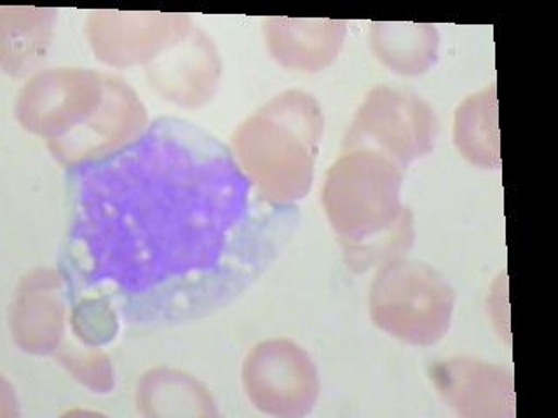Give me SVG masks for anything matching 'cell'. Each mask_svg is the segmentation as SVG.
<instances>
[{"instance_id":"cell-1","label":"cell","mask_w":558,"mask_h":418,"mask_svg":"<svg viewBox=\"0 0 558 418\" xmlns=\"http://www.w3.org/2000/svg\"><path fill=\"white\" fill-rule=\"evenodd\" d=\"M61 274L72 300L104 298L138 327L217 312L283 251L296 205L267 199L232 148L187 119L69 173Z\"/></svg>"},{"instance_id":"cell-2","label":"cell","mask_w":558,"mask_h":418,"mask_svg":"<svg viewBox=\"0 0 558 418\" xmlns=\"http://www.w3.org/2000/svg\"><path fill=\"white\" fill-rule=\"evenodd\" d=\"M405 168L384 153L342 150L323 187V206L345 263L354 272L398 260L414 243V222L401 205Z\"/></svg>"},{"instance_id":"cell-3","label":"cell","mask_w":558,"mask_h":418,"mask_svg":"<svg viewBox=\"0 0 558 418\" xmlns=\"http://www.w3.org/2000/svg\"><path fill=\"white\" fill-rule=\"evenodd\" d=\"M322 136L318 101L310 93L290 89L235 130L232 152L267 199L295 205L310 194Z\"/></svg>"},{"instance_id":"cell-4","label":"cell","mask_w":558,"mask_h":418,"mask_svg":"<svg viewBox=\"0 0 558 418\" xmlns=\"http://www.w3.org/2000/svg\"><path fill=\"white\" fill-rule=\"evenodd\" d=\"M371 318L388 335L412 345H433L447 335L456 293L432 267L392 260L371 286Z\"/></svg>"},{"instance_id":"cell-5","label":"cell","mask_w":558,"mask_h":418,"mask_svg":"<svg viewBox=\"0 0 558 418\" xmlns=\"http://www.w3.org/2000/svg\"><path fill=\"white\" fill-rule=\"evenodd\" d=\"M432 107L418 96L391 87H375L354 115L342 150L368 148L405 168L435 145Z\"/></svg>"},{"instance_id":"cell-6","label":"cell","mask_w":558,"mask_h":418,"mask_svg":"<svg viewBox=\"0 0 558 418\" xmlns=\"http://www.w3.org/2000/svg\"><path fill=\"white\" fill-rule=\"evenodd\" d=\"M107 74L89 69L37 72L17 95L16 119L23 130L48 139L72 135L100 109Z\"/></svg>"},{"instance_id":"cell-7","label":"cell","mask_w":558,"mask_h":418,"mask_svg":"<svg viewBox=\"0 0 558 418\" xmlns=\"http://www.w3.org/2000/svg\"><path fill=\"white\" fill-rule=\"evenodd\" d=\"M243 385L255 408L275 417H305L319 394L310 354L290 340L262 342L243 365Z\"/></svg>"},{"instance_id":"cell-8","label":"cell","mask_w":558,"mask_h":418,"mask_svg":"<svg viewBox=\"0 0 558 418\" xmlns=\"http://www.w3.org/2000/svg\"><path fill=\"white\" fill-rule=\"evenodd\" d=\"M192 30L187 14L95 11L86 20V39L105 65H150Z\"/></svg>"},{"instance_id":"cell-9","label":"cell","mask_w":558,"mask_h":418,"mask_svg":"<svg viewBox=\"0 0 558 418\" xmlns=\"http://www.w3.org/2000/svg\"><path fill=\"white\" fill-rule=\"evenodd\" d=\"M147 126V109L133 87L118 75L107 74V91L100 109L83 127L48 147L61 165L72 170L126 148L144 135Z\"/></svg>"},{"instance_id":"cell-10","label":"cell","mask_w":558,"mask_h":418,"mask_svg":"<svg viewBox=\"0 0 558 418\" xmlns=\"http://www.w3.org/2000/svg\"><path fill=\"white\" fill-rule=\"evenodd\" d=\"M65 278L54 269L39 267L23 275L9 309V330L14 344L34 356H54L65 335Z\"/></svg>"},{"instance_id":"cell-11","label":"cell","mask_w":558,"mask_h":418,"mask_svg":"<svg viewBox=\"0 0 558 418\" xmlns=\"http://www.w3.org/2000/svg\"><path fill=\"white\" fill-rule=\"evenodd\" d=\"M222 63L214 42L192 28L185 39L147 66V78L165 100L180 107H199L211 100Z\"/></svg>"},{"instance_id":"cell-12","label":"cell","mask_w":558,"mask_h":418,"mask_svg":"<svg viewBox=\"0 0 558 418\" xmlns=\"http://www.w3.org/2000/svg\"><path fill=\"white\" fill-rule=\"evenodd\" d=\"M432 380L462 417H513V377L501 366L456 357L436 362Z\"/></svg>"},{"instance_id":"cell-13","label":"cell","mask_w":558,"mask_h":418,"mask_svg":"<svg viewBox=\"0 0 558 418\" xmlns=\"http://www.w3.org/2000/svg\"><path fill=\"white\" fill-rule=\"evenodd\" d=\"M348 23L339 20L269 17L266 39L279 65L301 72H319L336 61L344 44Z\"/></svg>"},{"instance_id":"cell-14","label":"cell","mask_w":558,"mask_h":418,"mask_svg":"<svg viewBox=\"0 0 558 418\" xmlns=\"http://www.w3.org/2000/svg\"><path fill=\"white\" fill-rule=\"evenodd\" d=\"M57 9L0 8V65L5 74L26 77L39 69L51 46Z\"/></svg>"},{"instance_id":"cell-15","label":"cell","mask_w":558,"mask_h":418,"mask_svg":"<svg viewBox=\"0 0 558 418\" xmlns=\"http://www.w3.org/2000/svg\"><path fill=\"white\" fill-rule=\"evenodd\" d=\"M136 406L144 417H217L214 397L191 374L156 368L140 379Z\"/></svg>"},{"instance_id":"cell-16","label":"cell","mask_w":558,"mask_h":418,"mask_svg":"<svg viewBox=\"0 0 558 418\" xmlns=\"http://www.w3.org/2000/svg\"><path fill=\"white\" fill-rule=\"evenodd\" d=\"M438 42L433 25L372 23V51L397 74L418 75L432 69L438 57Z\"/></svg>"},{"instance_id":"cell-17","label":"cell","mask_w":558,"mask_h":418,"mask_svg":"<svg viewBox=\"0 0 558 418\" xmlns=\"http://www.w3.org/2000/svg\"><path fill=\"white\" fill-rule=\"evenodd\" d=\"M456 145L462 156L482 168H499L496 87L471 96L456 115Z\"/></svg>"},{"instance_id":"cell-18","label":"cell","mask_w":558,"mask_h":418,"mask_svg":"<svg viewBox=\"0 0 558 418\" xmlns=\"http://www.w3.org/2000/svg\"><path fill=\"white\" fill-rule=\"evenodd\" d=\"M72 331L78 342L87 347L109 344L119 331V314L110 302L96 296H84L75 300L70 314Z\"/></svg>"},{"instance_id":"cell-19","label":"cell","mask_w":558,"mask_h":418,"mask_svg":"<svg viewBox=\"0 0 558 418\" xmlns=\"http://www.w3.org/2000/svg\"><path fill=\"white\" fill-rule=\"evenodd\" d=\"M60 365L84 388L98 394L112 391L116 383L112 361L100 347H60L54 354Z\"/></svg>"}]
</instances>
